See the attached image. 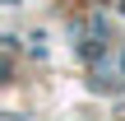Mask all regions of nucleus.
<instances>
[{
    "label": "nucleus",
    "mask_w": 125,
    "mask_h": 121,
    "mask_svg": "<svg viewBox=\"0 0 125 121\" xmlns=\"http://www.w3.org/2000/svg\"><path fill=\"white\" fill-rule=\"evenodd\" d=\"M79 56H83V61H97V56H102V42H97V37H88V42L79 47Z\"/></svg>",
    "instance_id": "obj_1"
},
{
    "label": "nucleus",
    "mask_w": 125,
    "mask_h": 121,
    "mask_svg": "<svg viewBox=\"0 0 125 121\" xmlns=\"http://www.w3.org/2000/svg\"><path fill=\"white\" fill-rule=\"evenodd\" d=\"M121 14H125V5H121Z\"/></svg>",
    "instance_id": "obj_2"
}]
</instances>
